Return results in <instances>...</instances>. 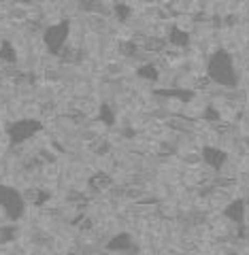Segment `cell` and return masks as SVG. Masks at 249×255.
<instances>
[{"instance_id":"277c9868","label":"cell","mask_w":249,"mask_h":255,"mask_svg":"<svg viewBox=\"0 0 249 255\" xmlns=\"http://www.w3.org/2000/svg\"><path fill=\"white\" fill-rule=\"evenodd\" d=\"M0 209L4 211V215L11 221L21 219L23 211H26V200H23V194L17 187L2 185V183H0Z\"/></svg>"},{"instance_id":"9c48e42d","label":"cell","mask_w":249,"mask_h":255,"mask_svg":"<svg viewBox=\"0 0 249 255\" xmlns=\"http://www.w3.org/2000/svg\"><path fill=\"white\" fill-rule=\"evenodd\" d=\"M136 77L143 79V81H147V83H158L162 75H160V68H158L156 62H145L136 68Z\"/></svg>"},{"instance_id":"6da1fadb","label":"cell","mask_w":249,"mask_h":255,"mask_svg":"<svg viewBox=\"0 0 249 255\" xmlns=\"http://www.w3.org/2000/svg\"><path fill=\"white\" fill-rule=\"evenodd\" d=\"M207 77L218 87H237L239 85V70L235 58L228 49H215L207 60Z\"/></svg>"},{"instance_id":"ba28073f","label":"cell","mask_w":249,"mask_h":255,"mask_svg":"<svg viewBox=\"0 0 249 255\" xmlns=\"http://www.w3.org/2000/svg\"><path fill=\"white\" fill-rule=\"evenodd\" d=\"M134 247V238L130 232H117L107 241V251L113 253H130Z\"/></svg>"},{"instance_id":"3957f363","label":"cell","mask_w":249,"mask_h":255,"mask_svg":"<svg viewBox=\"0 0 249 255\" xmlns=\"http://www.w3.org/2000/svg\"><path fill=\"white\" fill-rule=\"evenodd\" d=\"M43 130V122L41 119H34V117H21V119H15L6 126V138H9V145L11 147H21L26 145L28 140H32L36 134H41Z\"/></svg>"},{"instance_id":"5b68a950","label":"cell","mask_w":249,"mask_h":255,"mask_svg":"<svg viewBox=\"0 0 249 255\" xmlns=\"http://www.w3.org/2000/svg\"><path fill=\"white\" fill-rule=\"evenodd\" d=\"M198 157H200V162H203L207 168L220 172L224 166L228 164V157H230V155H228L226 149H222V147H218V145H203V147H200Z\"/></svg>"},{"instance_id":"8992f818","label":"cell","mask_w":249,"mask_h":255,"mask_svg":"<svg viewBox=\"0 0 249 255\" xmlns=\"http://www.w3.org/2000/svg\"><path fill=\"white\" fill-rule=\"evenodd\" d=\"M247 200H243V198H232V200L224 206V219H228L230 223H235V226H243V223L247 221Z\"/></svg>"},{"instance_id":"30bf717a","label":"cell","mask_w":249,"mask_h":255,"mask_svg":"<svg viewBox=\"0 0 249 255\" xmlns=\"http://www.w3.org/2000/svg\"><path fill=\"white\" fill-rule=\"evenodd\" d=\"M0 62L2 64L17 62V47H15L11 41H0Z\"/></svg>"},{"instance_id":"7c38bea8","label":"cell","mask_w":249,"mask_h":255,"mask_svg":"<svg viewBox=\"0 0 249 255\" xmlns=\"http://www.w3.org/2000/svg\"><path fill=\"white\" fill-rule=\"evenodd\" d=\"M113 17H115L119 23L130 21V17H132L130 4H126V2H117V4H113Z\"/></svg>"},{"instance_id":"7a4b0ae2","label":"cell","mask_w":249,"mask_h":255,"mask_svg":"<svg viewBox=\"0 0 249 255\" xmlns=\"http://www.w3.org/2000/svg\"><path fill=\"white\" fill-rule=\"evenodd\" d=\"M70 34H73V28H70V21L68 19H60V21L51 23V26L43 28L41 41H43L45 51L49 53V55H60L68 47Z\"/></svg>"},{"instance_id":"4fadbf2b","label":"cell","mask_w":249,"mask_h":255,"mask_svg":"<svg viewBox=\"0 0 249 255\" xmlns=\"http://www.w3.org/2000/svg\"><path fill=\"white\" fill-rule=\"evenodd\" d=\"M111 183H113V179L104 172H98L92 177V187H96V189H107V187H111Z\"/></svg>"},{"instance_id":"52a82bcc","label":"cell","mask_w":249,"mask_h":255,"mask_svg":"<svg viewBox=\"0 0 249 255\" xmlns=\"http://www.w3.org/2000/svg\"><path fill=\"white\" fill-rule=\"evenodd\" d=\"M166 45L175 47V49H188V47L192 45V34L190 30L177 26V23H173V26H168V32H166Z\"/></svg>"},{"instance_id":"9a60e30c","label":"cell","mask_w":249,"mask_h":255,"mask_svg":"<svg viewBox=\"0 0 249 255\" xmlns=\"http://www.w3.org/2000/svg\"><path fill=\"white\" fill-rule=\"evenodd\" d=\"M13 2H19V4H28L30 0H13Z\"/></svg>"},{"instance_id":"5bb4252c","label":"cell","mask_w":249,"mask_h":255,"mask_svg":"<svg viewBox=\"0 0 249 255\" xmlns=\"http://www.w3.org/2000/svg\"><path fill=\"white\" fill-rule=\"evenodd\" d=\"M203 117L207 119V122H220V119H222L220 111L215 109V107H207V109L203 111Z\"/></svg>"},{"instance_id":"8fae6325","label":"cell","mask_w":249,"mask_h":255,"mask_svg":"<svg viewBox=\"0 0 249 255\" xmlns=\"http://www.w3.org/2000/svg\"><path fill=\"white\" fill-rule=\"evenodd\" d=\"M98 124L100 126H107V128H111V126H115V111H113V107L111 105H100V109H98Z\"/></svg>"}]
</instances>
